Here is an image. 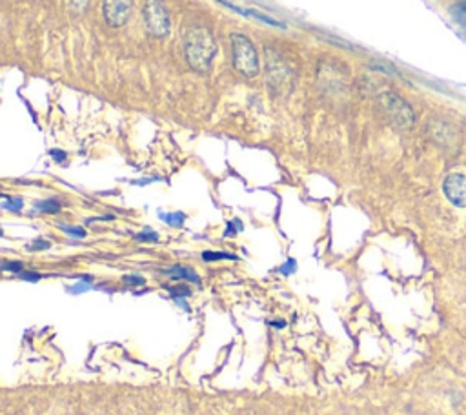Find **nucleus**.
I'll use <instances>...</instances> for the list:
<instances>
[{"mask_svg": "<svg viewBox=\"0 0 466 415\" xmlns=\"http://www.w3.org/2000/svg\"><path fill=\"white\" fill-rule=\"evenodd\" d=\"M164 275L172 277V279H175V280L182 279V280H189V283H195V284L201 283V277L195 273V270H191V268H188V266H181V264H175V266L166 268V270H164Z\"/></svg>", "mask_w": 466, "mask_h": 415, "instance_id": "nucleus-9", "label": "nucleus"}, {"mask_svg": "<svg viewBox=\"0 0 466 415\" xmlns=\"http://www.w3.org/2000/svg\"><path fill=\"white\" fill-rule=\"evenodd\" d=\"M35 208L37 211H42V213H58V210H61V202L55 201V199H49V201L37 202Z\"/></svg>", "mask_w": 466, "mask_h": 415, "instance_id": "nucleus-12", "label": "nucleus"}, {"mask_svg": "<svg viewBox=\"0 0 466 415\" xmlns=\"http://www.w3.org/2000/svg\"><path fill=\"white\" fill-rule=\"evenodd\" d=\"M142 18L144 26L151 37L163 39L172 30V18L164 0H144L142 6Z\"/></svg>", "mask_w": 466, "mask_h": 415, "instance_id": "nucleus-3", "label": "nucleus"}, {"mask_svg": "<svg viewBox=\"0 0 466 415\" xmlns=\"http://www.w3.org/2000/svg\"><path fill=\"white\" fill-rule=\"evenodd\" d=\"M379 101L383 104L384 111L390 117V120L396 124L397 128H403V130H408V128L414 126L415 123V115L412 111L408 104L405 102V99H401L397 93L386 92L379 97Z\"/></svg>", "mask_w": 466, "mask_h": 415, "instance_id": "nucleus-4", "label": "nucleus"}, {"mask_svg": "<svg viewBox=\"0 0 466 415\" xmlns=\"http://www.w3.org/2000/svg\"><path fill=\"white\" fill-rule=\"evenodd\" d=\"M203 261L213 262V261H237V257L226 252H203Z\"/></svg>", "mask_w": 466, "mask_h": 415, "instance_id": "nucleus-13", "label": "nucleus"}, {"mask_svg": "<svg viewBox=\"0 0 466 415\" xmlns=\"http://www.w3.org/2000/svg\"><path fill=\"white\" fill-rule=\"evenodd\" d=\"M51 155L55 157V161H57V162L64 161V157H66V153L58 151V149H51Z\"/></svg>", "mask_w": 466, "mask_h": 415, "instance_id": "nucleus-23", "label": "nucleus"}, {"mask_svg": "<svg viewBox=\"0 0 466 415\" xmlns=\"http://www.w3.org/2000/svg\"><path fill=\"white\" fill-rule=\"evenodd\" d=\"M124 283L132 284V286H142L146 284V280L139 275H124Z\"/></svg>", "mask_w": 466, "mask_h": 415, "instance_id": "nucleus-20", "label": "nucleus"}, {"mask_svg": "<svg viewBox=\"0 0 466 415\" xmlns=\"http://www.w3.org/2000/svg\"><path fill=\"white\" fill-rule=\"evenodd\" d=\"M20 277H23V279H26V280H31V283H37V280H40L42 279V275H40V273H27V271H24V273H20Z\"/></svg>", "mask_w": 466, "mask_h": 415, "instance_id": "nucleus-22", "label": "nucleus"}, {"mask_svg": "<svg viewBox=\"0 0 466 415\" xmlns=\"http://www.w3.org/2000/svg\"><path fill=\"white\" fill-rule=\"evenodd\" d=\"M135 239L141 240V242H157L158 235L153 232V230H150V228H148V230H144V232L137 233Z\"/></svg>", "mask_w": 466, "mask_h": 415, "instance_id": "nucleus-15", "label": "nucleus"}, {"mask_svg": "<svg viewBox=\"0 0 466 415\" xmlns=\"http://www.w3.org/2000/svg\"><path fill=\"white\" fill-rule=\"evenodd\" d=\"M2 208L4 210H9V211H20L23 210V199H15V197H8V195H2Z\"/></svg>", "mask_w": 466, "mask_h": 415, "instance_id": "nucleus-14", "label": "nucleus"}, {"mask_svg": "<svg viewBox=\"0 0 466 415\" xmlns=\"http://www.w3.org/2000/svg\"><path fill=\"white\" fill-rule=\"evenodd\" d=\"M158 218H163L164 223L170 226H182L186 221V215L182 211H173V213H158Z\"/></svg>", "mask_w": 466, "mask_h": 415, "instance_id": "nucleus-11", "label": "nucleus"}, {"mask_svg": "<svg viewBox=\"0 0 466 415\" xmlns=\"http://www.w3.org/2000/svg\"><path fill=\"white\" fill-rule=\"evenodd\" d=\"M295 268H297V264H295L294 259H288L284 266L279 268V271H281L282 275H290V273H294L295 271Z\"/></svg>", "mask_w": 466, "mask_h": 415, "instance_id": "nucleus-18", "label": "nucleus"}, {"mask_svg": "<svg viewBox=\"0 0 466 415\" xmlns=\"http://www.w3.org/2000/svg\"><path fill=\"white\" fill-rule=\"evenodd\" d=\"M450 15L458 24L466 27V0H458L455 4L450 8Z\"/></svg>", "mask_w": 466, "mask_h": 415, "instance_id": "nucleus-10", "label": "nucleus"}, {"mask_svg": "<svg viewBox=\"0 0 466 415\" xmlns=\"http://www.w3.org/2000/svg\"><path fill=\"white\" fill-rule=\"evenodd\" d=\"M217 55V44L204 26H191L184 39V57L195 71L206 73Z\"/></svg>", "mask_w": 466, "mask_h": 415, "instance_id": "nucleus-1", "label": "nucleus"}, {"mask_svg": "<svg viewBox=\"0 0 466 415\" xmlns=\"http://www.w3.org/2000/svg\"><path fill=\"white\" fill-rule=\"evenodd\" d=\"M49 246H51V244H49L48 240L39 239V240H37V242H33V244L27 246V249H31V252H37V249H48Z\"/></svg>", "mask_w": 466, "mask_h": 415, "instance_id": "nucleus-21", "label": "nucleus"}, {"mask_svg": "<svg viewBox=\"0 0 466 415\" xmlns=\"http://www.w3.org/2000/svg\"><path fill=\"white\" fill-rule=\"evenodd\" d=\"M229 42H232L233 68L244 77H250V79L257 77L260 71V64L253 42L242 33H233L229 37Z\"/></svg>", "mask_w": 466, "mask_h": 415, "instance_id": "nucleus-2", "label": "nucleus"}, {"mask_svg": "<svg viewBox=\"0 0 466 415\" xmlns=\"http://www.w3.org/2000/svg\"><path fill=\"white\" fill-rule=\"evenodd\" d=\"M266 55H268L266 57V70H268L270 87L277 93L290 92L291 86H294V80H291V70L288 68V64L273 49H268Z\"/></svg>", "mask_w": 466, "mask_h": 415, "instance_id": "nucleus-5", "label": "nucleus"}, {"mask_svg": "<svg viewBox=\"0 0 466 415\" xmlns=\"http://www.w3.org/2000/svg\"><path fill=\"white\" fill-rule=\"evenodd\" d=\"M172 295L173 299H184L189 297L191 292H189V288H186V286H177V288H172Z\"/></svg>", "mask_w": 466, "mask_h": 415, "instance_id": "nucleus-17", "label": "nucleus"}, {"mask_svg": "<svg viewBox=\"0 0 466 415\" xmlns=\"http://www.w3.org/2000/svg\"><path fill=\"white\" fill-rule=\"evenodd\" d=\"M2 270L18 273V271H23V262H4V264H2Z\"/></svg>", "mask_w": 466, "mask_h": 415, "instance_id": "nucleus-19", "label": "nucleus"}, {"mask_svg": "<svg viewBox=\"0 0 466 415\" xmlns=\"http://www.w3.org/2000/svg\"><path fill=\"white\" fill-rule=\"evenodd\" d=\"M220 4L226 6V8H229L232 11H235V13H241L244 15V17H250V18H256V20L259 22H264V24H268V26H277V27H286L284 22L277 20V18L273 17H268V15L260 13V11H257V9H250V8H239V6H233L232 2H226V0H219Z\"/></svg>", "mask_w": 466, "mask_h": 415, "instance_id": "nucleus-8", "label": "nucleus"}, {"mask_svg": "<svg viewBox=\"0 0 466 415\" xmlns=\"http://www.w3.org/2000/svg\"><path fill=\"white\" fill-rule=\"evenodd\" d=\"M61 230H64V232H66L68 235L79 237V239H84V237H86V232H84L82 228H77V226H68V224H61Z\"/></svg>", "mask_w": 466, "mask_h": 415, "instance_id": "nucleus-16", "label": "nucleus"}, {"mask_svg": "<svg viewBox=\"0 0 466 415\" xmlns=\"http://www.w3.org/2000/svg\"><path fill=\"white\" fill-rule=\"evenodd\" d=\"M444 197L458 208H466V175L450 173L443 182Z\"/></svg>", "mask_w": 466, "mask_h": 415, "instance_id": "nucleus-7", "label": "nucleus"}, {"mask_svg": "<svg viewBox=\"0 0 466 415\" xmlns=\"http://www.w3.org/2000/svg\"><path fill=\"white\" fill-rule=\"evenodd\" d=\"M133 9V0H104V20L111 27H122Z\"/></svg>", "mask_w": 466, "mask_h": 415, "instance_id": "nucleus-6", "label": "nucleus"}]
</instances>
